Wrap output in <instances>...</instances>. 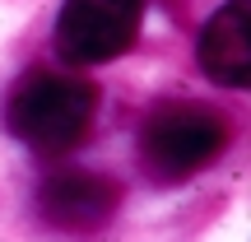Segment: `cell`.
Wrapping results in <instances>:
<instances>
[{"label":"cell","instance_id":"6da1fadb","mask_svg":"<svg viewBox=\"0 0 251 242\" xmlns=\"http://www.w3.org/2000/svg\"><path fill=\"white\" fill-rule=\"evenodd\" d=\"M98 112V89L89 80L56 70H33L14 84L5 103V126L14 140H24L37 154H70L89 135Z\"/></svg>","mask_w":251,"mask_h":242},{"label":"cell","instance_id":"7a4b0ae2","mask_svg":"<svg viewBox=\"0 0 251 242\" xmlns=\"http://www.w3.org/2000/svg\"><path fill=\"white\" fill-rule=\"evenodd\" d=\"M233 140V126L219 108L191 98H168L140 126V163L153 182H186L205 172Z\"/></svg>","mask_w":251,"mask_h":242},{"label":"cell","instance_id":"3957f363","mask_svg":"<svg viewBox=\"0 0 251 242\" xmlns=\"http://www.w3.org/2000/svg\"><path fill=\"white\" fill-rule=\"evenodd\" d=\"M144 24V0H65L56 14V52L70 65H102L130 52Z\"/></svg>","mask_w":251,"mask_h":242},{"label":"cell","instance_id":"277c9868","mask_svg":"<svg viewBox=\"0 0 251 242\" xmlns=\"http://www.w3.org/2000/svg\"><path fill=\"white\" fill-rule=\"evenodd\" d=\"M117 205H121V187L89 168L51 172L37 187V215L56 233H93L117 215Z\"/></svg>","mask_w":251,"mask_h":242},{"label":"cell","instance_id":"5b68a950","mask_svg":"<svg viewBox=\"0 0 251 242\" xmlns=\"http://www.w3.org/2000/svg\"><path fill=\"white\" fill-rule=\"evenodd\" d=\"M200 70L224 89L251 84V0H228L200 33Z\"/></svg>","mask_w":251,"mask_h":242}]
</instances>
